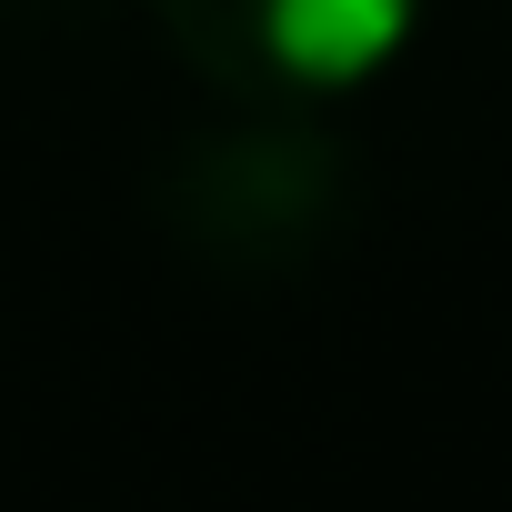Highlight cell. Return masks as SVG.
Masks as SVG:
<instances>
[{
    "label": "cell",
    "instance_id": "cell-1",
    "mask_svg": "<svg viewBox=\"0 0 512 512\" xmlns=\"http://www.w3.org/2000/svg\"><path fill=\"white\" fill-rule=\"evenodd\" d=\"M201 81L241 111H322L382 81L422 21V0H151Z\"/></svg>",
    "mask_w": 512,
    "mask_h": 512
},
{
    "label": "cell",
    "instance_id": "cell-2",
    "mask_svg": "<svg viewBox=\"0 0 512 512\" xmlns=\"http://www.w3.org/2000/svg\"><path fill=\"white\" fill-rule=\"evenodd\" d=\"M161 221L221 272H292L342 221V151L302 111H251L221 141H191L161 181Z\"/></svg>",
    "mask_w": 512,
    "mask_h": 512
}]
</instances>
